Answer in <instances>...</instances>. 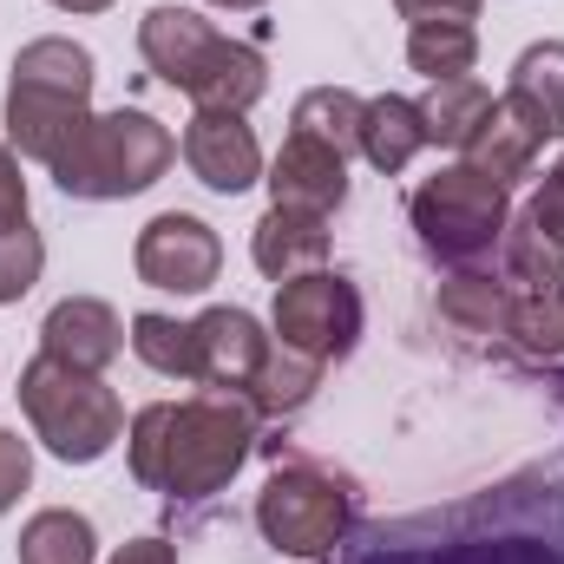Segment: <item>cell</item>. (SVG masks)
Wrapping results in <instances>:
<instances>
[{
	"label": "cell",
	"mask_w": 564,
	"mask_h": 564,
	"mask_svg": "<svg viewBox=\"0 0 564 564\" xmlns=\"http://www.w3.org/2000/svg\"><path fill=\"white\" fill-rule=\"evenodd\" d=\"M315 388H322V361H308V355H289V348H270V361L257 368V381L243 388V401L263 414V421H289V414H302L308 401H315Z\"/></svg>",
	"instance_id": "cell-23"
},
{
	"label": "cell",
	"mask_w": 564,
	"mask_h": 564,
	"mask_svg": "<svg viewBox=\"0 0 564 564\" xmlns=\"http://www.w3.org/2000/svg\"><path fill=\"white\" fill-rule=\"evenodd\" d=\"M512 295H519V289L506 276H492V270H453V276L440 282L433 308H440V322H446L453 335H466V341H506Z\"/></svg>",
	"instance_id": "cell-17"
},
{
	"label": "cell",
	"mask_w": 564,
	"mask_h": 564,
	"mask_svg": "<svg viewBox=\"0 0 564 564\" xmlns=\"http://www.w3.org/2000/svg\"><path fill=\"white\" fill-rule=\"evenodd\" d=\"M7 210H26V177H20L13 144L0 139V217H7Z\"/></svg>",
	"instance_id": "cell-31"
},
{
	"label": "cell",
	"mask_w": 564,
	"mask_h": 564,
	"mask_svg": "<svg viewBox=\"0 0 564 564\" xmlns=\"http://www.w3.org/2000/svg\"><path fill=\"white\" fill-rule=\"evenodd\" d=\"M250 257H257V270H263L270 282H289V276L322 270V263H328V217L270 204V210H263V224H257V237H250Z\"/></svg>",
	"instance_id": "cell-16"
},
{
	"label": "cell",
	"mask_w": 564,
	"mask_h": 564,
	"mask_svg": "<svg viewBox=\"0 0 564 564\" xmlns=\"http://www.w3.org/2000/svg\"><path fill=\"white\" fill-rule=\"evenodd\" d=\"M132 270L144 289H164V295H204L217 270H224V237L191 217V210H158L132 243Z\"/></svg>",
	"instance_id": "cell-10"
},
{
	"label": "cell",
	"mask_w": 564,
	"mask_h": 564,
	"mask_svg": "<svg viewBox=\"0 0 564 564\" xmlns=\"http://www.w3.org/2000/svg\"><path fill=\"white\" fill-rule=\"evenodd\" d=\"M421 144H426L421 99H408V93H381V99H368V112H361V158H368L381 177L408 171V164L421 158Z\"/></svg>",
	"instance_id": "cell-20"
},
{
	"label": "cell",
	"mask_w": 564,
	"mask_h": 564,
	"mask_svg": "<svg viewBox=\"0 0 564 564\" xmlns=\"http://www.w3.org/2000/svg\"><path fill=\"white\" fill-rule=\"evenodd\" d=\"M53 7H59V13H106L112 0H53Z\"/></svg>",
	"instance_id": "cell-33"
},
{
	"label": "cell",
	"mask_w": 564,
	"mask_h": 564,
	"mask_svg": "<svg viewBox=\"0 0 564 564\" xmlns=\"http://www.w3.org/2000/svg\"><path fill=\"white\" fill-rule=\"evenodd\" d=\"M26 486H33V453H26V440L13 426H0V519L13 512V499Z\"/></svg>",
	"instance_id": "cell-29"
},
{
	"label": "cell",
	"mask_w": 564,
	"mask_h": 564,
	"mask_svg": "<svg viewBox=\"0 0 564 564\" xmlns=\"http://www.w3.org/2000/svg\"><path fill=\"white\" fill-rule=\"evenodd\" d=\"M257 433H263V414L243 394L197 388L184 401L139 408L126 459H132V479L144 492H164L171 506H197L243 473V459L257 453Z\"/></svg>",
	"instance_id": "cell-2"
},
{
	"label": "cell",
	"mask_w": 564,
	"mask_h": 564,
	"mask_svg": "<svg viewBox=\"0 0 564 564\" xmlns=\"http://www.w3.org/2000/svg\"><path fill=\"white\" fill-rule=\"evenodd\" d=\"M355 519H361V486L341 466L308 459V453L276 459L270 486L257 492V532H263V545L282 552V558H302V564L328 558L355 532Z\"/></svg>",
	"instance_id": "cell-6"
},
{
	"label": "cell",
	"mask_w": 564,
	"mask_h": 564,
	"mask_svg": "<svg viewBox=\"0 0 564 564\" xmlns=\"http://www.w3.org/2000/svg\"><path fill=\"white\" fill-rule=\"evenodd\" d=\"M361 289L341 276V270H308V276L276 282V308H270V335H276L289 355H308V361H348L355 341H361Z\"/></svg>",
	"instance_id": "cell-9"
},
{
	"label": "cell",
	"mask_w": 564,
	"mask_h": 564,
	"mask_svg": "<svg viewBox=\"0 0 564 564\" xmlns=\"http://www.w3.org/2000/svg\"><path fill=\"white\" fill-rule=\"evenodd\" d=\"M93 53L66 33H46V40H26L13 53V73H7V106H0V126L13 158L26 164H46L79 139V126L93 119Z\"/></svg>",
	"instance_id": "cell-4"
},
{
	"label": "cell",
	"mask_w": 564,
	"mask_h": 564,
	"mask_svg": "<svg viewBox=\"0 0 564 564\" xmlns=\"http://www.w3.org/2000/svg\"><path fill=\"white\" fill-rule=\"evenodd\" d=\"M132 355L164 381H191L197 388V348H191V322L177 315H132Z\"/></svg>",
	"instance_id": "cell-26"
},
{
	"label": "cell",
	"mask_w": 564,
	"mask_h": 564,
	"mask_svg": "<svg viewBox=\"0 0 564 564\" xmlns=\"http://www.w3.org/2000/svg\"><path fill=\"white\" fill-rule=\"evenodd\" d=\"M210 7H230V13H257V7H270V0H210Z\"/></svg>",
	"instance_id": "cell-34"
},
{
	"label": "cell",
	"mask_w": 564,
	"mask_h": 564,
	"mask_svg": "<svg viewBox=\"0 0 564 564\" xmlns=\"http://www.w3.org/2000/svg\"><path fill=\"white\" fill-rule=\"evenodd\" d=\"M394 7H401L408 26H433V20L440 26H473L479 20V0H394Z\"/></svg>",
	"instance_id": "cell-30"
},
{
	"label": "cell",
	"mask_w": 564,
	"mask_h": 564,
	"mask_svg": "<svg viewBox=\"0 0 564 564\" xmlns=\"http://www.w3.org/2000/svg\"><path fill=\"white\" fill-rule=\"evenodd\" d=\"M20 564H99V532L73 506H46L20 525Z\"/></svg>",
	"instance_id": "cell-21"
},
{
	"label": "cell",
	"mask_w": 564,
	"mask_h": 564,
	"mask_svg": "<svg viewBox=\"0 0 564 564\" xmlns=\"http://www.w3.org/2000/svg\"><path fill=\"white\" fill-rule=\"evenodd\" d=\"M270 204L282 210H315V217H335L341 204H348V158L341 151H328L322 139H302V132H289L282 151L270 158Z\"/></svg>",
	"instance_id": "cell-15"
},
{
	"label": "cell",
	"mask_w": 564,
	"mask_h": 564,
	"mask_svg": "<svg viewBox=\"0 0 564 564\" xmlns=\"http://www.w3.org/2000/svg\"><path fill=\"white\" fill-rule=\"evenodd\" d=\"M126 322H119V308L112 302H99V295H66V302H53L46 308V322H40V355H53V361H66V368H86V375H106L119 355H126Z\"/></svg>",
	"instance_id": "cell-14"
},
{
	"label": "cell",
	"mask_w": 564,
	"mask_h": 564,
	"mask_svg": "<svg viewBox=\"0 0 564 564\" xmlns=\"http://www.w3.org/2000/svg\"><path fill=\"white\" fill-rule=\"evenodd\" d=\"M191 348H197V388H230V394H243V388L257 381V368L270 361L276 335H270L250 308L217 302V308H204V315L191 322Z\"/></svg>",
	"instance_id": "cell-13"
},
{
	"label": "cell",
	"mask_w": 564,
	"mask_h": 564,
	"mask_svg": "<svg viewBox=\"0 0 564 564\" xmlns=\"http://www.w3.org/2000/svg\"><path fill=\"white\" fill-rule=\"evenodd\" d=\"M492 112V86L479 79V73H459V79H433L421 99V119H426V144H446V151H459V144L473 139V126Z\"/></svg>",
	"instance_id": "cell-22"
},
{
	"label": "cell",
	"mask_w": 564,
	"mask_h": 564,
	"mask_svg": "<svg viewBox=\"0 0 564 564\" xmlns=\"http://www.w3.org/2000/svg\"><path fill=\"white\" fill-rule=\"evenodd\" d=\"M408 217H414V237H421V250L433 263H446V270H479V263L506 243L512 191L492 184L486 171H473L466 158H453V164H440L433 177L414 184Z\"/></svg>",
	"instance_id": "cell-8"
},
{
	"label": "cell",
	"mask_w": 564,
	"mask_h": 564,
	"mask_svg": "<svg viewBox=\"0 0 564 564\" xmlns=\"http://www.w3.org/2000/svg\"><path fill=\"white\" fill-rule=\"evenodd\" d=\"M315 564H564V453L426 512L355 519Z\"/></svg>",
	"instance_id": "cell-1"
},
{
	"label": "cell",
	"mask_w": 564,
	"mask_h": 564,
	"mask_svg": "<svg viewBox=\"0 0 564 564\" xmlns=\"http://www.w3.org/2000/svg\"><path fill=\"white\" fill-rule=\"evenodd\" d=\"M139 53L151 79L184 93L197 112H250L270 93V59L250 40L217 33L191 7H151L139 20Z\"/></svg>",
	"instance_id": "cell-3"
},
{
	"label": "cell",
	"mask_w": 564,
	"mask_h": 564,
	"mask_svg": "<svg viewBox=\"0 0 564 564\" xmlns=\"http://www.w3.org/2000/svg\"><path fill=\"white\" fill-rule=\"evenodd\" d=\"M40 270H46V237L33 230L26 210H7L0 217V308L20 302L40 282Z\"/></svg>",
	"instance_id": "cell-28"
},
{
	"label": "cell",
	"mask_w": 564,
	"mask_h": 564,
	"mask_svg": "<svg viewBox=\"0 0 564 564\" xmlns=\"http://www.w3.org/2000/svg\"><path fill=\"white\" fill-rule=\"evenodd\" d=\"M361 112H368V99L361 93H348V86H308L302 99H295V119H289V132H302V139H322L328 151H361Z\"/></svg>",
	"instance_id": "cell-24"
},
{
	"label": "cell",
	"mask_w": 564,
	"mask_h": 564,
	"mask_svg": "<svg viewBox=\"0 0 564 564\" xmlns=\"http://www.w3.org/2000/svg\"><path fill=\"white\" fill-rule=\"evenodd\" d=\"M499 263H506L512 289H552V282H564V158L539 177L532 204L512 210Z\"/></svg>",
	"instance_id": "cell-11"
},
{
	"label": "cell",
	"mask_w": 564,
	"mask_h": 564,
	"mask_svg": "<svg viewBox=\"0 0 564 564\" xmlns=\"http://www.w3.org/2000/svg\"><path fill=\"white\" fill-rule=\"evenodd\" d=\"M112 564H177V552H171V539H132L112 552Z\"/></svg>",
	"instance_id": "cell-32"
},
{
	"label": "cell",
	"mask_w": 564,
	"mask_h": 564,
	"mask_svg": "<svg viewBox=\"0 0 564 564\" xmlns=\"http://www.w3.org/2000/svg\"><path fill=\"white\" fill-rule=\"evenodd\" d=\"M506 341L525 361H558L564 355V282H552V289H519L512 295Z\"/></svg>",
	"instance_id": "cell-25"
},
{
	"label": "cell",
	"mask_w": 564,
	"mask_h": 564,
	"mask_svg": "<svg viewBox=\"0 0 564 564\" xmlns=\"http://www.w3.org/2000/svg\"><path fill=\"white\" fill-rule=\"evenodd\" d=\"M171 164H177L171 126H158L139 106H119V112H93L79 126V139L53 158V184L79 204H119V197L151 191Z\"/></svg>",
	"instance_id": "cell-5"
},
{
	"label": "cell",
	"mask_w": 564,
	"mask_h": 564,
	"mask_svg": "<svg viewBox=\"0 0 564 564\" xmlns=\"http://www.w3.org/2000/svg\"><path fill=\"white\" fill-rule=\"evenodd\" d=\"M177 151H184L191 177L217 197H243L250 184H263V144H257L250 112H191Z\"/></svg>",
	"instance_id": "cell-12"
},
{
	"label": "cell",
	"mask_w": 564,
	"mask_h": 564,
	"mask_svg": "<svg viewBox=\"0 0 564 564\" xmlns=\"http://www.w3.org/2000/svg\"><path fill=\"white\" fill-rule=\"evenodd\" d=\"M479 59V26H408V66L426 79H459Z\"/></svg>",
	"instance_id": "cell-27"
},
{
	"label": "cell",
	"mask_w": 564,
	"mask_h": 564,
	"mask_svg": "<svg viewBox=\"0 0 564 564\" xmlns=\"http://www.w3.org/2000/svg\"><path fill=\"white\" fill-rule=\"evenodd\" d=\"M539 139H564V40H539L512 59V79L499 93Z\"/></svg>",
	"instance_id": "cell-18"
},
{
	"label": "cell",
	"mask_w": 564,
	"mask_h": 564,
	"mask_svg": "<svg viewBox=\"0 0 564 564\" xmlns=\"http://www.w3.org/2000/svg\"><path fill=\"white\" fill-rule=\"evenodd\" d=\"M20 414L33 426V440L66 466H93L126 440V401L99 375L66 368L53 355H33L20 368Z\"/></svg>",
	"instance_id": "cell-7"
},
{
	"label": "cell",
	"mask_w": 564,
	"mask_h": 564,
	"mask_svg": "<svg viewBox=\"0 0 564 564\" xmlns=\"http://www.w3.org/2000/svg\"><path fill=\"white\" fill-rule=\"evenodd\" d=\"M545 388H552V401L564 408V368H545Z\"/></svg>",
	"instance_id": "cell-35"
},
{
	"label": "cell",
	"mask_w": 564,
	"mask_h": 564,
	"mask_svg": "<svg viewBox=\"0 0 564 564\" xmlns=\"http://www.w3.org/2000/svg\"><path fill=\"white\" fill-rule=\"evenodd\" d=\"M539 151H545V139L506 106V99H492V112L473 126V139L459 144V158L473 164V171H486L492 184H519V177H532V164H539Z\"/></svg>",
	"instance_id": "cell-19"
}]
</instances>
